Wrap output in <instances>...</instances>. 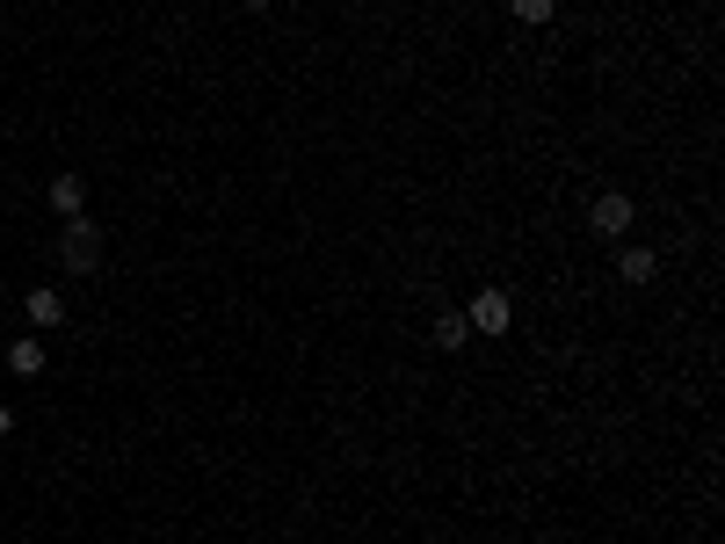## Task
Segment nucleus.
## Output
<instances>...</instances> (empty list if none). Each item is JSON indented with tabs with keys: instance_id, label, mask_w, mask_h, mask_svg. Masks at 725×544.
<instances>
[{
	"instance_id": "obj_1",
	"label": "nucleus",
	"mask_w": 725,
	"mask_h": 544,
	"mask_svg": "<svg viewBox=\"0 0 725 544\" xmlns=\"http://www.w3.org/2000/svg\"><path fill=\"white\" fill-rule=\"evenodd\" d=\"M58 262H66L73 276H95V269H102V226H95V218H66Z\"/></svg>"
},
{
	"instance_id": "obj_2",
	"label": "nucleus",
	"mask_w": 725,
	"mask_h": 544,
	"mask_svg": "<svg viewBox=\"0 0 725 544\" xmlns=\"http://www.w3.org/2000/svg\"><path fill=\"white\" fill-rule=\"evenodd\" d=\"M631 196H595V211H587V226L603 232V240H624V232H631Z\"/></svg>"
},
{
	"instance_id": "obj_3",
	"label": "nucleus",
	"mask_w": 725,
	"mask_h": 544,
	"mask_svg": "<svg viewBox=\"0 0 725 544\" xmlns=\"http://www.w3.org/2000/svg\"><path fill=\"white\" fill-rule=\"evenodd\" d=\"M508 313H516V305H508V291H479V298H472V334H508Z\"/></svg>"
},
{
	"instance_id": "obj_4",
	"label": "nucleus",
	"mask_w": 725,
	"mask_h": 544,
	"mask_svg": "<svg viewBox=\"0 0 725 544\" xmlns=\"http://www.w3.org/2000/svg\"><path fill=\"white\" fill-rule=\"evenodd\" d=\"M8 370H15V378H36V370H44V341H36V334H22L15 349H8Z\"/></svg>"
},
{
	"instance_id": "obj_5",
	"label": "nucleus",
	"mask_w": 725,
	"mask_h": 544,
	"mask_svg": "<svg viewBox=\"0 0 725 544\" xmlns=\"http://www.w3.org/2000/svg\"><path fill=\"white\" fill-rule=\"evenodd\" d=\"M80 204H87L80 175H58V182H52V211H58V218H80Z\"/></svg>"
},
{
	"instance_id": "obj_6",
	"label": "nucleus",
	"mask_w": 725,
	"mask_h": 544,
	"mask_svg": "<svg viewBox=\"0 0 725 544\" xmlns=\"http://www.w3.org/2000/svg\"><path fill=\"white\" fill-rule=\"evenodd\" d=\"M465 341H472V319L465 313H443V319H435V349H465Z\"/></svg>"
},
{
	"instance_id": "obj_7",
	"label": "nucleus",
	"mask_w": 725,
	"mask_h": 544,
	"mask_svg": "<svg viewBox=\"0 0 725 544\" xmlns=\"http://www.w3.org/2000/svg\"><path fill=\"white\" fill-rule=\"evenodd\" d=\"M30 319H36V334H44V327H58V319H66L58 291H30Z\"/></svg>"
},
{
	"instance_id": "obj_8",
	"label": "nucleus",
	"mask_w": 725,
	"mask_h": 544,
	"mask_svg": "<svg viewBox=\"0 0 725 544\" xmlns=\"http://www.w3.org/2000/svg\"><path fill=\"white\" fill-rule=\"evenodd\" d=\"M617 276H624V283H653V254H646V247H624Z\"/></svg>"
},
{
	"instance_id": "obj_9",
	"label": "nucleus",
	"mask_w": 725,
	"mask_h": 544,
	"mask_svg": "<svg viewBox=\"0 0 725 544\" xmlns=\"http://www.w3.org/2000/svg\"><path fill=\"white\" fill-rule=\"evenodd\" d=\"M516 8V22H552L559 15V0H508Z\"/></svg>"
},
{
	"instance_id": "obj_10",
	"label": "nucleus",
	"mask_w": 725,
	"mask_h": 544,
	"mask_svg": "<svg viewBox=\"0 0 725 544\" xmlns=\"http://www.w3.org/2000/svg\"><path fill=\"white\" fill-rule=\"evenodd\" d=\"M8 428H15V414H8V406H0V436H8Z\"/></svg>"
}]
</instances>
